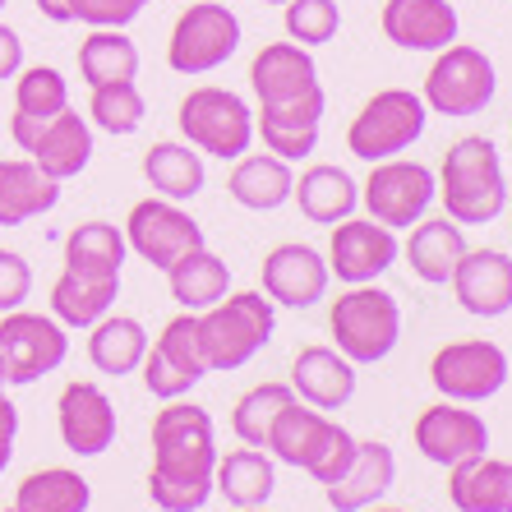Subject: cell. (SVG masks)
Masks as SVG:
<instances>
[{"label":"cell","instance_id":"1","mask_svg":"<svg viewBox=\"0 0 512 512\" xmlns=\"http://www.w3.org/2000/svg\"><path fill=\"white\" fill-rule=\"evenodd\" d=\"M217 434L213 416L194 402H167L153 420V471L148 499L162 512H199L213 499Z\"/></svg>","mask_w":512,"mask_h":512},{"label":"cell","instance_id":"5","mask_svg":"<svg viewBox=\"0 0 512 512\" xmlns=\"http://www.w3.org/2000/svg\"><path fill=\"white\" fill-rule=\"evenodd\" d=\"M328 328L337 337V351L351 365H379L393 356L397 337H402V305L393 291H383L374 282L351 286L346 296L333 300Z\"/></svg>","mask_w":512,"mask_h":512},{"label":"cell","instance_id":"2","mask_svg":"<svg viewBox=\"0 0 512 512\" xmlns=\"http://www.w3.org/2000/svg\"><path fill=\"white\" fill-rule=\"evenodd\" d=\"M439 199L457 227H485L508 208V180L494 139L485 134H466L443 153L439 167Z\"/></svg>","mask_w":512,"mask_h":512},{"label":"cell","instance_id":"35","mask_svg":"<svg viewBox=\"0 0 512 512\" xmlns=\"http://www.w3.org/2000/svg\"><path fill=\"white\" fill-rule=\"evenodd\" d=\"M125 254H130L125 231H116L111 222H84L65 240V268L79 277H97V282H116Z\"/></svg>","mask_w":512,"mask_h":512},{"label":"cell","instance_id":"4","mask_svg":"<svg viewBox=\"0 0 512 512\" xmlns=\"http://www.w3.org/2000/svg\"><path fill=\"white\" fill-rule=\"evenodd\" d=\"M268 448H273L277 462L310 471L319 485H333V480H342V471L351 466V457H356V439H351L342 425H333V420L323 416V411L305 406L300 397L273 420Z\"/></svg>","mask_w":512,"mask_h":512},{"label":"cell","instance_id":"48","mask_svg":"<svg viewBox=\"0 0 512 512\" xmlns=\"http://www.w3.org/2000/svg\"><path fill=\"white\" fill-rule=\"evenodd\" d=\"M5 383H10V374H5V360H0V397H5Z\"/></svg>","mask_w":512,"mask_h":512},{"label":"cell","instance_id":"16","mask_svg":"<svg viewBox=\"0 0 512 512\" xmlns=\"http://www.w3.org/2000/svg\"><path fill=\"white\" fill-rule=\"evenodd\" d=\"M328 259H323L314 245H277L268 259H263V296L273 305H286V310H310L328 296Z\"/></svg>","mask_w":512,"mask_h":512},{"label":"cell","instance_id":"26","mask_svg":"<svg viewBox=\"0 0 512 512\" xmlns=\"http://www.w3.org/2000/svg\"><path fill=\"white\" fill-rule=\"evenodd\" d=\"M60 203V180H51L33 157L0 162V227H24Z\"/></svg>","mask_w":512,"mask_h":512},{"label":"cell","instance_id":"7","mask_svg":"<svg viewBox=\"0 0 512 512\" xmlns=\"http://www.w3.org/2000/svg\"><path fill=\"white\" fill-rule=\"evenodd\" d=\"M180 134L185 143H194L199 153L236 162L250 153L254 143V111L245 107V97H236L231 88L203 84L180 102Z\"/></svg>","mask_w":512,"mask_h":512},{"label":"cell","instance_id":"31","mask_svg":"<svg viewBox=\"0 0 512 512\" xmlns=\"http://www.w3.org/2000/svg\"><path fill=\"white\" fill-rule=\"evenodd\" d=\"M291 199L300 203V213L310 217L314 227H337L360 208V185L333 162H319L296 180Z\"/></svg>","mask_w":512,"mask_h":512},{"label":"cell","instance_id":"47","mask_svg":"<svg viewBox=\"0 0 512 512\" xmlns=\"http://www.w3.org/2000/svg\"><path fill=\"white\" fill-rule=\"evenodd\" d=\"M37 10L47 14L51 24H74V19H70V0H37Z\"/></svg>","mask_w":512,"mask_h":512},{"label":"cell","instance_id":"18","mask_svg":"<svg viewBox=\"0 0 512 512\" xmlns=\"http://www.w3.org/2000/svg\"><path fill=\"white\" fill-rule=\"evenodd\" d=\"M416 448L434 466H457L489 453V425L476 411H462V402H439L416 420Z\"/></svg>","mask_w":512,"mask_h":512},{"label":"cell","instance_id":"20","mask_svg":"<svg viewBox=\"0 0 512 512\" xmlns=\"http://www.w3.org/2000/svg\"><path fill=\"white\" fill-rule=\"evenodd\" d=\"M453 296L476 319H503L512 310V254L466 250L453 273Z\"/></svg>","mask_w":512,"mask_h":512},{"label":"cell","instance_id":"12","mask_svg":"<svg viewBox=\"0 0 512 512\" xmlns=\"http://www.w3.org/2000/svg\"><path fill=\"white\" fill-rule=\"evenodd\" d=\"M429 383L448 402H489L508 383V356L499 342H485V337L448 342L429 365Z\"/></svg>","mask_w":512,"mask_h":512},{"label":"cell","instance_id":"19","mask_svg":"<svg viewBox=\"0 0 512 512\" xmlns=\"http://www.w3.org/2000/svg\"><path fill=\"white\" fill-rule=\"evenodd\" d=\"M250 88L263 111V107H286V102H296V97L314 93L323 84H319V65H314L310 47H300V42H268L250 65Z\"/></svg>","mask_w":512,"mask_h":512},{"label":"cell","instance_id":"10","mask_svg":"<svg viewBox=\"0 0 512 512\" xmlns=\"http://www.w3.org/2000/svg\"><path fill=\"white\" fill-rule=\"evenodd\" d=\"M439 199V180L425 162H406V157H388V162H374L370 180L360 185V203L370 208L374 222L383 227H416L425 222L429 203Z\"/></svg>","mask_w":512,"mask_h":512},{"label":"cell","instance_id":"28","mask_svg":"<svg viewBox=\"0 0 512 512\" xmlns=\"http://www.w3.org/2000/svg\"><path fill=\"white\" fill-rule=\"evenodd\" d=\"M448 499L457 512H512V462L499 457H466V462L448 466Z\"/></svg>","mask_w":512,"mask_h":512},{"label":"cell","instance_id":"11","mask_svg":"<svg viewBox=\"0 0 512 512\" xmlns=\"http://www.w3.org/2000/svg\"><path fill=\"white\" fill-rule=\"evenodd\" d=\"M70 356V337L65 323H56L51 314H28V310H10L0 314V360L10 383H37L56 374Z\"/></svg>","mask_w":512,"mask_h":512},{"label":"cell","instance_id":"33","mask_svg":"<svg viewBox=\"0 0 512 512\" xmlns=\"http://www.w3.org/2000/svg\"><path fill=\"white\" fill-rule=\"evenodd\" d=\"M88 333H93L88 337V360H93L97 374L120 379V374L139 370L143 356H148V328L139 319H130V314H107Z\"/></svg>","mask_w":512,"mask_h":512},{"label":"cell","instance_id":"25","mask_svg":"<svg viewBox=\"0 0 512 512\" xmlns=\"http://www.w3.org/2000/svg\"><path fill=\"white\" fill-rule=\"evenodd\" d=\"M19 84H14V120H10V134L19 148H33V139L42 134L51 116L70 107V84H65V74L51 70V65H33V70H19L14 74Z\"/></svg>","mask_w":512,"mask_h":512},{"label":"cell","instance_id":"39","mask_svg":"<svg viewBox=\"0 0 512 512\" xmlns=\"http://www.w3.org/2000/svg\"><path fill=\"white\" fill-rule=\"evenodd\" d=\"M88 503H93V489L70 466L33 471L14 494V512H88Z\"/></svg>","mask_w":512,"mask_h":512},{"label":"cell","instance_id":"27","mask_svg":"<svg viewBox=\"0 0 512 512\" xmlns=\"http://www.w3.org/2000/svg\"><path fill=\"white\" fill-rule=\"evenodd\" d=\"M28 157H33V162L47 171L51 180L79 176V171L93 162V125H88L79 111L65 107L60 116H51L47 125H42V134L33 139Z\"/></svg>","mask_w":512,"mask_h":512},{"label":"cell","instance_id":"23","mask_svg":"<svg viewBox=\"0 0 512 512\" xmlns=\"http://www.w3.org/2000/svg\"><path fill=\"white\" fill-rule=\"evenodd\" d=\"M291 388L314 411H342L356 397V365L337 346H305L291 365Z\"/></svg>","mask_w":512,"mask_h":512},{"label":"cell","instance_id":"42","mask_svg":"<svg viewBox=\"0 0 512 512\" xmlns=\"http://www.w3.org/2000/svg\"><path fill=\"white\" fill-rule=\"evenodd\" d=\"M282 24H286L291 42H300V47H323V42H333L337 28H342V10H337V0H286Z\"/></svg>","mask_w":512,"mask_h":512},{"label":"cell","instance_id":"17","mask_svg":"<svg viewBox=\"0 0 512 512\" xmlns=\"http://www.w3.org/2000/svg\"><path fill=\"white\" fill-rule=\"evenodd\" d=\"M60 439L74 457H102L116 443V406L97 383H65L56 402Z\"/></svg>","mask_w":512,"mask_h":512},{"label":"cell","instance_id":"53","mask_svg":"<svg viewBox=\"0 0 512 512\" xmlns=\"http://www.w3.org/2000/svg\"><path fill=\"white\" fill-rule=\"evenodd\" d=\"M508 213H512V203H508Z\"/></svg>","mask_w":512,"mask_h":512},{"label":"cell","instance_id":"43","mask_svg":"<svg viewBox=\"0 0 512 512\" xmlns=\"http://www.w3.org/2000/svg\"><path fill=\"white\" fill-rule=\"evenodd\" d=\"M143 14V0H70V19L88 28H125Z\"/></svg>","mask_w":512,"mask_h":512},{"label":"cell","instance_id":"50","mask_svg":"<svg viewBox=\"0 0 512 512\" xmlns=\"http://www.w3.org/2000/svg\"><path fill=\"white\" fill-rule=\"evenodd\" d=\"M259 5H286V0H259Z\"/></svg>","mask_w":512,"mask_h":512},{"label":"cell","instance_id":"13","mask_svg":"<svg viewBox=\"0 0 512 512\" xmlns=\"http://www.w3.org/2000/svg\"><path fill=\"white\" fill-rule=\"evenodd\" d=\"M125 245H130L143 263H153V268L167 273L180 254H190L203 245V227L180 203L143 199V203H134L130 217H125Z\"/></svg>","mask_w":512,"mask_h":512},{"label":"cell","instance_id":"51","mask_svg":"<svg viewBox=\"0 0 512 512\" xmlns=\"http://www.w3.org/2000/svg\"><path fill=\"white\" fill-rule=\"evenodd\" d=\"M236 512H268V508H236Z\"/></svg>","mask_w":512,"mask_h":512},{"label":"cell","instance_id":"54","mask_svg":"<svg viewBox=\"0 0 512 512\" xmlns=\"http://www.w3.org/2000/svg\"><path fill=\"white\" fill-rule=\"evenodd\" d=\"M143 5H148V0H143Z\"/></svg>","mask_w":512,"mask_h":512},{"label":"cell","instance_id":"45","mask_svg":"<svg viewBox=\"0 0 512 512\" xmlns=\"http://www.w3.org/2000/svg\"><path fill=\"white\" fill-rule=\"evenodd\" d=\"M24 70V42L10 24H0V79H14Z\"/></svg>","mask_w":512,"mask_h":512},{"label":"cell","instance_id":"9","mask_svg":"<svg viewBox=\"0 0 512 512\" xmlns=\"http://www.w3.org/2000/svg\"><path fill=\"white\" fill-rule=\"evenodd\" d=\"M236 51H240V19L227 5H217V0H199V5H190V10L176 19V28H171L167 65L176 74L199 79V74L222 70Z\"/></svg>","mask_w":512,"mask_h":512},{"label":"cell","instance_id":"22","mask_svg":"<svg viewBox=\"0 0 512 512\" xmlns=\"http://www.w3.org/2000/svg\"><path fill=\"white\" fill-rule=\"evenodd\" d=\"M379 24L402 51H443L457 42V10L448 0H388Z\"/></svg>","mask_w":512,"mask_h":512},{"label":"cell","instance_id":"30","mask_svg":"<svg viewBox=\"0 0 512 512\" xmlns=\"http://www.w3.org/2000/svg\"><path fill=\"white\" fill-rule=\"evenodd\" d=\"M167 286L185 314H203V310H213L217 300L231 296V268L208 245H199V250L180 254L167 268Z\"/></svg>","mask_w":512,"mask_h":512},{"label":"cell","instance_id":"32","mask_svg":"<svg viewBox=\"0 0 512 512\" xmlns=\"http://www.w3.org/2000/svg\"><path fill=\"white\" fill-rule=\"evenodd\" d=\"M227 190L240 208H250V213H273V208H282V203L291 199L296 176H291V162H282V157L245 153V157H236V171H231Z\"/></svg>","mask_w":512,"mask_h":512},{"label":"cell","instance_id":"46","mask_svg":"<svg viewBox=\"0 0 512 512\" xmlns=\"http://www.w3.org/2000/svg\"><path fill=\"white\" fill-rule=\"evenodd\" d=\"M14 434H19V411H14V402L0 397V476H5V466L14 457Z\"/></svg>","mask_w":512,"mask_h":512},{"label":"cell","instance_id":"38","mask_svg":"<svg viewBox=\"0 0 512 512\" xmlns=\"http://www.w3.org/2000/svg\"><path fill=\"white\" fill-rule=\"evenodd\" d=\"M79 74L88 88L125 84L139 74V47L125 37V28H93L79 42Z\"/></svg>","mask_w":512,"mask_h":512},{"label":"cell","instance_id":"40","mask_svg":"<svg viewBox=\"0 0 512 512\" xmlns=\"http://www.w3.org/2000/svg\"><path fill=\"white\" fill-rule=\"evenodd\" d=\"M296 402V388L291 383H259L236 402L231 411V429L245 448H268V434H273V420L282 416L286 406Z\"/></svg>","mask_w":512,"mask_h":512},{"label":"cell","instance_id":"21","mask_svg":"<svg viewBox=\"0 0 512 512\" xmlns=\"http://www.w3.org/2000/svg\"><path fill=\"white\" fill-rule=\"evenodd\" d=\"M323 111H328V97L323 88L286 102V107H263L259 120H254V134H263V148L282 162H300L319 148V125Z\"/></svg>","mask_w":512,"mask_h":512},{"label":"cell","instance_id":"29","mask_svg":"<svg viewBox=\"0 0 512 512\" xmlns=\"http://www.w3.org/2000/svg\"><path fill=\"white\" fill-rule=\"evenodd\" d=\"M402 254L420 282L448 286L457 273V263H462V254H466V236L453 217H429V222H416V231H411Z\"/></svg>","mask_w":512,"mask_h":512},{"label":"cell","instance_id":"3","mask_svg":"<svg viewBox=\"0 0 512 512\" xmlns=\"http://www.w3.org/2000/svg\"><path fill=\"white\" fill-rule=\"evenodd\" d=\"M273 328L277 314L263 291H236V296L217 300L213 310L199 314V346L208 360V374H231L240 365H250L273 342Z\"/></svg>","mask_w":512,"mask_h":512},{"label":"cell","instance_id":"6","mask_svg":"<svg viewBox=\"0 0 512 512\" xmlns=\"http://www.w3.org/2000/svg\"><path fill=\"white\" fill-rule=\"evenodd\" d=\"M429 125V107L425 97L411 93V88H383L374 93L360 116L351 120V130H346V148L351 157L360 162H388V157H402L411 143L425 134Z\"/></svg>","mask_w":512,"mask_h":512},{"label":"cell","instance_id":"49","mask_svg":"<svg viewBox=\"0 0 512 512\" xmlns=\"http://www.w3.org/2000/svg\"><path fill=\"white\" fill-rule=\"evenodd\" d=\"M365 512H406V508H379V503H374V508H365Z\"/></svg>","mask_w":512,"mask_h":512},{"label":"cell","instance_id":"14","mask_svg":"<svg viewBox=\"0 0 512 512\" xmlns=\"http://www.w3.org/2000/svg\"><path fill=\"white\" fill-rule=\"evenodd\" d=\"M143 383L148 393L162 397V402H176L194 388V383L208 374V360H203V346H199V314H180L162 328L148 356H143Z\"/></svg>","mask_w":512,"mask_h":512},{"label":"cell","instance_id":"8","mask_svg":"<svg viewBox=\"0 0 512 512\" xmlns=\"http://www.w3.org/2000/svg\"><path fill=\"white\" fill-rule=\"evenodd\" d=\"M494 88H499V74H494V60L480 47H443L434 56L425 74V107L439 111V116H480V111L494 102Z\"/></svg>","mask_w":512,"mask_h":512},{"label":"cell","instance_id":"34","mask_svg":"<svg viewBox=\"0 0 512 512\" xmlns=\"http://www.w3.org/2000/svg\"><path fill=\"white\" fill-rule=\"evenodd\" d=\"M143 176L148 185L157 190V199H171V203H190L194 194L203 190V153L194 143H153L143 153Z\"/></svg>","mask_w":512,"mask_h":512},{"label":"cell","instance_id":"44","mask_svg":"<svg viewBox=\"0 0 512 512\" xmlns=\"http://www.w3.org/2000/svg\"><path fill=\"white\" fill-rule=\"evenodd\" d=\"M33 296V268L24 254L0 250V314L24 310V300Z\"/></svg>","mask_w":512,"mask_h":512},{"label":"cell","instance_id":"52","mask_svg":"<svg viewBox=\"0 0 512 512\" xmlns=\"http://www.w3.org/2000/svg\"><path fill=\"white\" fill-rule=\"evenodd\" d=\"M0 10H5V0H0Z\"/></svg>","mask_w":512,"mask_h":512},{"label":"cell","instance_id":"41","mask_svg":"<svg viewBox=\"0 0 512 512\" xmlns=\"http://www.w3.org/2000/svg\"><path fill=\"white\" fill-rule=\"evenodd\" d=\"M88 116H93L97 130H107V134H134L143 125V116H148V102H143L134 79H125V84H102L88 97Z\"/></svg>","mask_w":512,"mask_h":512},{"label":"cell","instance_id":"15","mask_svg":"<svg viewBox=\"0 0 512 512\" xmlns=\"http://www.w3.org/2000/svg\"><path fill=\"white\" fill-rule=\"evenodd\" d=\"M397 254H402V245H397L393 227H383L374 217H346L328 240V273H337V282L346 286H365L388 273Z\"/></svg>","mask_w":512,"mask_h":512},{"label":"cell","instance_id":"36","mask_svg":"<svg viewBox=\"0 0 512 512\" xmlns=\"http://www.w3.org/2000/svg\"><path fill=\"white\" fill-rule=\"evenodd\" d=\"M213 489L231 508H263L277 489V471H273V462L263 457V448H240V453L217 457Z\"/></svg>","mask_w":512,"mask_h":512},{"label":"cell","instance_id":"24","mask_svg":"<svg viewBox=\"0 0 512 512\" xmlns=\"http://www.w3.org/2000/svg\"><path fill=\"white\" fill-rule=\"evenodd\" d=\"M397 480V457L388 443H356V457L342 471V480L323 485L328 508L333 512H365L393 489Z\"/></svg>","mask_w":512,"mask_h":512},{"label":"cell","instance_id":"37","mask_svg":"<svg viewBox=\"0 0 512 512\" xmlns=\"http://www.w3.org/2000/svg\"><path fill=\"white\" fill-rule=\"evenodd\" d=\"M120 300V277L116 282H97V277H79L65 273L51 286V319L65 323V328H93L97 319H107Z\"/></svg>","mask_w":512,"mask_h":512}]
</instances>
